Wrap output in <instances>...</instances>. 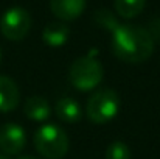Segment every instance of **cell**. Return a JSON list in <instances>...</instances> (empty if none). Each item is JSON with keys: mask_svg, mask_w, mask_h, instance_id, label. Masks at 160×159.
Here are the masks:
<instances>
[{"mask_svg": "<svg viewBox=\"0 0 160 159\" xmlns=\"http://www.w3.org/2000/svg\"><path fill=\"white\" fill-rule=\"evenodd\" d=\"M112 52L128 64H140L151 58L154 39L149 31L138 25H118L112 31Z\"/></svg>", "mask_w": 160, "mask_h": 159, "instance_id": "cell-1", "label": "cell"}, {"mask_svg": "<svg viewBox=\"0 0 160 159\" xmlns=\"http://www.w3.org/2000/svg\"><path fill=\"white\" fill-rule=\"evenodd\" d=\"M34 148L44 159H62L68 151V136L67 133L54 125L45 123L34 133Z\"/></svg>", "mask_w": 160, "mask_h": 159, "instance_id": "cell-2", "label": "cell"}, {"mask_svg": "<svg viewBox=\"0 0 160 159\" xmlns=\"http://www.w3.org/2000/svg\"><path fill=\"white\" fill-rule=\"evenodd\" d=\"M103 78H104V69L101 62L92 55L75 59L68 70V81L75 89L81 92H89L97 89L101 84Z\"/></svg>", "mask_w": 160, "mask_h": 159, "instance_id": "cell-3", "label": "cell"}, {"mask_svg": "<svg viewBox=\"0 0 160 159\" xmlns=\"http://www.w3.org/2000/svg\"><path fill=\"white\" fill-rule=\"evenodd\" d=\"M120 111V97L113 89H98L95 91L87 103L86 115L95 125L109 123Z\"/></svg>", "mask_w": 160, "mask_h": 159, "instance_id": "cell-4", "label": "cell"}, {"mask_svg": "<svg viewBox=\"0 0 160 159\" xmlns=\"http://www.w3.org/2000/svg\"><path fill=\"white\" fill-rule=\"evenodd\" d=\"M31 28V16L25 8L14 6L3 13L0 19V31L9 41H22Z\"/></svg>", "mask_w": 160, "mask_h": 159, "instance_id": "cell-5", "label": "cell"}, {"mask_svg": "<svg viewBox=\"0 0 160 159\" xmlns=\"http://www.w3.org/2000/svg\"><path fill=\"white\" fill-rule=\"evenodd\" d=\"M27 144L25 130L14 123L8 122L0 126V150L5 155H19Z\"/></svg>", "mask_w": 160, "mask_h": 159, "instance_id": "cell-6", "label": "cell"}, {"mask_svg": "<svg viewBox=\"0 0 160 159\" xmlns=\"http://www.w3.org/2000/svg\"><path fill=\"white\" fill-rule=\"evenodd\" d=\"M86 8V0H50V9L59 20L78 19Z\"/></svg>", "mask_w": 160, "mask_h": 159, "instance_id": "cell-7", "label": "cell"}, {"mask_svg": "<svg viewBox=\"0 0 160 159\" xmlns=\"http://www.w3.org/2000/svg\"><path fill=\"white\" fill-rule=\"evenodd\" d=\"M20 102V92L17 84L5 75H0V112L14 111Z\"/></svg>", "mask_w": 160, "mask_h": 159, "instance_id": "cell-8", "label": "cell"}, {"mask_svg": "<svg viewBox=\"0 0 160 159\" xmlns=\"http://www.w3.org/2000/svg\"><path fill=\"white\" fill-rule=\"evenodd\" d=\"M54 112L64 123H76L82 117V108L72 97L59 98L54 105Z\"/></svg>", "mask_w": 160, "mask_h": 159, "instance_id": "cell-9", "label": "cell"}, {"mask_svg": "<svg viewBox=\"0 0 160 159\" xmlns=\"http://www.w3.org/2000/svg\"><path fill=\"white\" fill-rule=\"evenodd\" d=\"M23 112L33 122H45L52 115V108L47 98L41 95H34V97L27 98L23 105Z\"/></svg>", "mask_w": 160, "mask_h": 159, "instance_id": "cell-10", "label": "cell"}, {"mask_svg": "<svg viewBox=\"0 0 160 159\" xmlns=\"http://www.w3.org/2000/svg\"><path fill=\"white\" fill-rule=\"evenodd\" d=\"M70 28L62 22H52L42 31V41L50 47H61L68 41Z\"/></svg>", "mask_w": 160, "mask_h": 159, "instance_id": "cell-11", "label": "cell"}, {"mask_svg": "<svg viewBox=\"0 0 160 159\" xmlns=\"http://www.w3.org/2000/svg\"><path fill=\"white\" fill-rule=\"evenodd\" d=\"M146 0H115V11L123 19L137 17L145 9Z\"/></svg>", "mask_w": 160, "mask_h": 159, "instance_id": "cell-12", "label": "cell"}, {"mask_svg": "<svg viewBox=\"0 0 160 159\" xmlns=\"http://www.w3.org/2000/svg\"><path fill=\"white\" fill-rule=\"evenodd\" d=\"M106 159H132L131 148L124 142H113L107 147Z\"/></svg>", "mask_w": 160, "mask_h": 159, "instance_id": "cell-13", "label": "cell"}, {"mask_svg": "<svg viewBox=\"0 0 160 159\" xmlns=\"http://www.w3.org/2000/svg\"><path fill=\"white\" fill-rule=\"evenodd\" d=\"M95 20L101 25V27H104L106 30H110V31H113L120 24L117 22V19H115V16L110 13V11H107V9H100L97 14H95Z\"/></svg>", "mask_w": 160, "mask_h": 159, "instance_id": "cell-14", "label": "cell"}, {"mask_svg": "<svg viewBox=\"0 0 160 159\" xmlns=\"http://www.w3.org/2000/svg\"><path fill=\"white\" fill-rule=\"evenodd\" d=\"M146 30H148L149 34L152 36L154 42H156V41H160V17L152 19L151 24H149V28H146Z\"/></svg>", "mask_w": 160, "mask_h": 159, "instance_id": "cell-15", "label": "cell"}, {"mask_svg": "<svg viewBox=\"0 0 160 159\" xmlns=\"http://www.w3.org/2000/svg\"><path fill=\"white\" fill-rule=\"evenodd\" d=\"M17 159H41V158H34V156H20Z\"/></svg>", "mask_w": 160, "mask_h": 159, "instance_id": "cell-16", "label": "cell"}, {"mask_svg": "<svg viewBox=\"0 0 160 159\" xmlns=\"http://www.w3.org/2000/svg\"><path fill=\"white\" fill-rule=\"evenodd\" d=\"M0 61H2V50H0Z\"/></svg>", "mask_w": 160, "mask_h": 159, "instance_id": "cell-17", "label": "cell"}]
</instances>
